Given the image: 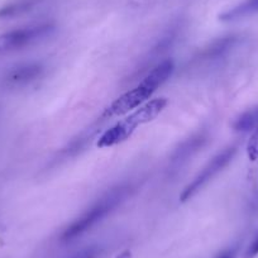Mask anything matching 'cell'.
Wrapping results in <instances>:
<instances>
[{"instance_id":"1","label":"cell","mask_w":258,"mask_h":258,"mask_svg":"<svg viewBox=\"0 0 258 258\" xmlns=\"http://www.w3.org/2000/svg\"><path fill=\"white\" fill-rule=\"evenodd\" d=\"M173 70H175V63L172 59L168 58L158 63L136 88L126 91L123 95L119 96L115 101H113L105 110L104 115H123V114L141 106L148 98L155 94V91L160 86H162L171 78Z\"/></svg>"},{"instance_id":"2","label":"cell","mask_w":258,"mask_h":258,"mask_svg":"<svg viewBox=\"0 0 258 258\" xmlns=\"http://www.w3.org/2000/svg\"><path fill=\"white\" fill-rule=\"evenodd\" d=\"M132 187L126 183L113 187L110 191L104 194L99 200H96L86 212L79 218H76L70 225L62 233V240L63 242H71L75 238L80 237L84 233L95 227L98 223L105 219L109 214L114 212V209L119 207L131 194Z\"/></svg>"},{"instance_id":"3","label":"cell","mask_w":258,"mask_h":258,"mask_svg":"<svg viewBox=\"0 0 258 258\" xmlns=\"http://www.w3.org/2000/svg\"><path fill=\"white\" fill-rule=\"evenodd\" d=\"M167 104L168 101L166 98H157L148 101L145 105L138 106V109H136L132 114H129L123 120L118 121L111 128L105 131L99 137L96 146L99 148H108L125 142L128 138L132 137L133 133L141 125L150 123L157 118L167 106Z\"/></svg>"},{"instance_id":"4","label":"cell","mask_w":258,"mask_h":258,"mask_svg":"<svg viewBox=\"0 0 258 258\" xmlns=\"http://www.w3.org/2000/svg\"><path fill=\"white\" fill-rule=\"evenodd\" d=\"M237 155V147L235 146H230V147L225 148L222 152L215 155L209 162L207 163L204 168L198 173L191 182H188L185 186L180 195V200L182 203L188 202L191 198H194L199 192L202 188H204L210 181L214 177H217L228 165L233 161V158Z\"/></svg>"},{"instance_id":"5","label":"cell","mask_w":258,"mask_h":258,"mask_svg":"<svg viewBox=\"0 0 258 258\" xmlns=\"http://www.w3.org/2000/svg\"><path fill=\"white\" fill-rule=\"evenodd\" d=\"M54 29H56V26L53 23L44 22V23L32 24V26L22 27V28L7 32L3 36H0V52L22 49L27 46H31V44L51 36Z\"/></svg>"},{"instance_id":"6","label":"cell","mask_w":258,"mask_h":258,"mask_svg":"<svg viewBox=\"0 0 258 258\" xmlns=\"http://www.w3.org/2000/svg\"><path fill=\"white\" fill-rule=\"evenodd\" d=\"M44 73L41 62H24L12 68L3 78V85L7 88H22L38 80Z\"/></svg>"},{"instance_id":"7","label":"cell","mask_w":258,"mask_h":258,"mask_svg":"<svg viewBox=\"0 0 258 258\" xmlns=\"http://www.w3.org/2000/svg\"><path fill=\"white\" fill-rule=\"evenodd\" d=\"M238 42H239V37L234 36V34L220 37V38H217L213 42H210L207 47H204L199 52L197 58L200 62L218 61V59L227 56L237 46Z\"/></svg>"},{"instance_id":"8","label":"cell","mask_w":258,"mask_h":258,"mask_svg":"<svg viewBox=\"0 0 258 258\" xmlns=\"http://www.w3.org/2000/svg\"><path fill=\"white\" fill-rule=\"evenodd\" d=\"M208 142V133L207 132H199L197 135H194L185 142L181 143L178 148H176L175 152L172 153L171 161L173 163H182L187 161L188 158L192 157L195 153L199 150L204 147L205 143Z\"/></svg>"},{"instance_id":"9","label":"cell","mask_w":258,"mask_h":258,"mask_svg":"<svg viewBox=\"0 0 258 258\" xmlns=\"http://www.w3.org/2000/svg\"><path fill=\"white\" fill-rule=\"evenodd\" d=\"M258 13V0H244L238 6L228 9L219 16L222 22H235Z\"/></svg>"},{"instance_id":"10","label":"cell","mask_w":258,"mask_h":258,"mask_svg":"<svg viewBox=\"0 0 258 258\" xmlns=\"http://www.w3.org/2000/svg\"><path fill=\"white\" fill-rule=\"evenodd\" d=\"M42 0H14L0 8V19H11L29 13L41 4Z\"/></svg>"},{"instance_id":"11","label":"cell","mask_w":258,"mask_h":258,"mask_svg":"<svg viewBox=\"0 0 258 258\" xmlns=\"http://www.w3.org/2000/svg\"><path fill=\"white\" fill-rule=\"evenodd\" d=\"M258 126V106L248 109L240 114L233 123L235 132H249Z\"/></svg>"},{"instance_id":"12","label":"cell","mask_w":258,"mask_h":258,"mask_svg":"<svg viewBox=\"0 0 258 258\" xmlns=\"http://www.w3.org/2000/svg\"><path fill=\"white\" fill-rule=\"evenodd\" d=\"M247 153H248V157H249L252 161L258 160V126L254 129V133H253L249 142H248Z\"/></svg>"},{"instance_id":"13","label":"cell","mask_w":258,"mask_h":258,"mask_svg":"<svg viewBox=\"0 0 258 258\" xmlns=\"http://www.w3.org/2000/svg\"><path fill=\"white\" fill-rule=\"evenodd\" d=\"M258 255V233L244 252V258H255Z\"/></svg>"},{"instance_id":"14","label":"cell","mask_w":258,"mask_h":258,"mask_svg":"<svg viewBox=\"0 0 258 258\" xmlns=\"http://www.w3.org/2000/svg\"><path fill=\"white\" fill-rule=\"evenodd\" d=\"M215 258H237V249L235 248H227L222 250Z\"/></svg>"},{"instance_id":"15","label":"cell","mask_w":258,"mask_h":258,"mask_svg":"<svg viewBox=\"0 0 258 258\" xmlns=\"http://www.w3.org/2000/svg\"><path fill=\"white\" fill-rule=\"evenodd\" d=\"M94 255H95V250L93 248H90V249L84 250V252H81L80 254H78L74 258H94Z\"/></svg>"}]
</instances>
